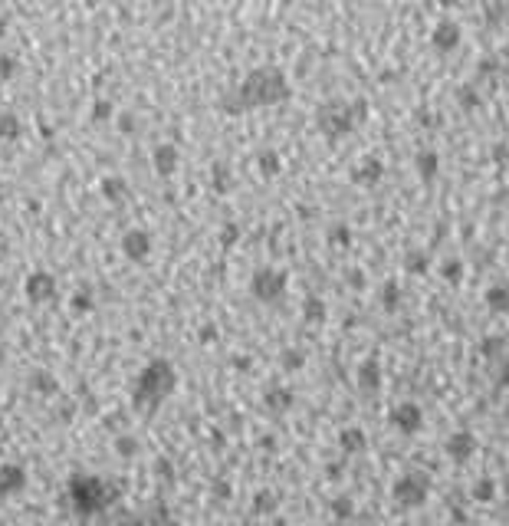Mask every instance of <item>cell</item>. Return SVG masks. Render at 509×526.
<instances>
[{
  "label": "cell",
  "instance_id": "3",
  "mask_svg": "<svg viewBox=\"0 0 509 526\" xmlns=\"http://www.w3.org/2000/svg\"><path fill=\"white\" fill-rule=\"evenodd\" d=\"M24 293H26V300L37 303V306L53 303L56 300V276H53L50 270H33V273L26 276Z\"/></svg>",
  "mask_w": 509,
  "mask_h": 526
},
{
  "label": "cell",
  "instance_id": "1",
  "mask_svg": "<svg viewBox=\"0 0 509 526\" xmlns=\"http://www.w3.org/2000/svg\"><path fill=\"white\" fill-rule=\"evenodd\" d=\"M66 497L73 503V510L83 520L109 510L115 500H119V487L112 480H102V477L92 474H73L69 477V487H66Z\"/></svg>",
  "mask_w": 509,
  "mask_h": 526
},
{
  "label": "cell",
  "instance_id": "6",
  "mask_svg": "<svg viewBox=\"0 0 509 526\" xmlns=\"http://www.w3.org/2000/svg\"><path fill=\"white\" fill-rule=\"evenodd\" d=\"M125 253L141 260V257L148 253V237H145V234H128V237H125Z\"/></svg>",
  "mask_w": 509,
  "mask_h": 526
},
{
  "label": "cell",
  "instance_id": "4",
  "mask_svg": "<svg viewBox=\"0 0 509 526\" xmlns=\"http://www.w3.org/2000/svg\"><path fill=\"white\" fill-rule=\"evenodd\" d=\"M26 474L24 464H0V497H17L26 490Z\"/></svg>",
  "mask_w": 509,
  "mask_h": 526
},
{
  "label": "cell",
  "instance_id": "7",
  "mask_svg": "<svg viewBox=\"0 0 509 526\" xmlns=\"http://www.w3.org/2000/svg\"><path fill=\"white\" fill-rule=\"evenodd\" d=\"M0 135L3 138H17L20 135V122H17V115H3V119H0Z\"/></svg>",
  "mask_w": 509,
  "mask_h": 526
},
{
  "label": "cell",
  "instance_id": "2",
  "mask_svg": "<svg viewBox=\"0 0 509 526\" xmlns=\"http://www.w3.org/2000/svg\"><path fill=\"white\" fill-rule=\"evenodd\" d=\"M171 389H174V368L168 362H151L141 375H138V382H135V405L141 408V412H151L155 405H162L168 395H171Z\"/></svg>",
  "mask_w": 509,
  "mask_h": 526
},
{
  "label": "cell",
  "instance_id": "10",
  "mask_svg": "<svg viewBox=\"0 0 509 526\" xmlns=\"http://www.w3.org/2000/svg\"><path fill=\"white\" fill-rule=\"evenodd\" d=\"M3 359H7V355H3V346H0V365H3Z\"/></svg>",
  "mask_w": 509,
  "mask_h": 526
},
{
  "label": "cell",
  "instance_id": "9",
  "mask_svg": "<svg viewBox=\"0 0 509 526\" xmlns=\"http://www.w3.org/2000/svg\"><path fill=\"white\" fill-rule=\"evenodd\" d=\"M73 309H79V313H86V309H92V300H89L86 289H79L73 296Z\"/></svg>",
  "mask_w": 509,
  "mask_h": 526
},
{
  "label": "cell",
  "instance_id": "8",
  "mask_svg": "<svg viewBox=\"0 0 509 526\" xmlns=\"http://www.w3.org/2000/svg\"><path fill=\"white\" fill-rule=\"evenodd\" d=\"M115 451L122 454V457H132V454L138 451V441L135 438H119L115 441Z\"/></svg>",
  "mask_w": 509,
  "mask_h": 526
},
{
  "label": "cell",
  "instance_id": "11",
  "mask_svg": "<svg viewBox=\"0 0 509 526\" xmlns=\"http://www.w3.org/2000/svg\"><path fill=\"white\" fill-rule=\"evenodd\" d=\"M0 431H3V418H0Z\"/></svg>",
  "mask_w": 509,
  "mask_h": 526
},
{
  "label": "cell",
  "instance_id": "5",
  "mask_svg": "<svg viewBox=\"0 0 509 526\" xmlns=\"http://www.w3.org/2000/svg\"><path fill=\"white\" fill-rule=\"evenodd\" d=\"M26 385H30V391H37V395H56V391H60V382H56V375H50L46 368L30 372Z\"/></svg>",
  "mask_w": 509,
  "mask_h": 526
}]
</instances>
